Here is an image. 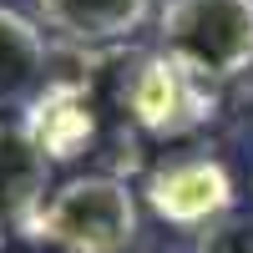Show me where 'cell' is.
Masks as SVG:
<instances>
[{"label":"cell","instance_id":"7","mask_svg":"<svg viewBox=\"0 0 253 253\" xmlns=\"http://www.w3.org/2000/svg\"><path fill=\"white\" fill-rule=\"evenodd\" d=\"M51 193V157L31 142L20 122H0V218L15 233L36 218Z\"/></svg>","mask_w":253,"mask_h":253},{"label":"cell","instance_id":"6","mask_svg":"<svg viewBox=\"0 0 253 253\" xmlns=\"http://www.w3.org/2000/svg\"><path fill=\"white\" fill-rule=\"evenodd\" d=\"M41 26L56 31L66 46L76 51H107L132 41L147 15H152V0H31Z\"/></svg>","mask_w":253,"mask_h":253},{"label":"cell","instance_id":"5","mask_svg":"<svg viewBox=\"0 0 253 253\" xmlns=\"http://www.w3.org/2000/svg\"><path fill=\"white\" fill-rule=\"evenodd\" d=\"M20 126L31 132V142L56 162H76L91 152L96 142V101H91V76H66L46 71L41 91L26 101Z\"/></svg>","mask_w":253,"mask_h":253},{"label":"cell","instance_id":"9","mask_svg":"<svg viewBox=\"0 0 253 253\" xmlns=\"http://www.w3.org/2000/svg\"><path fill=\"white\" fill-rule=\"evenodd\" d=\"M193 253H253V218L248 213H228L218 223H208L198 233Z\"/></svg>","mask_w":253,"mask_h":253},{"label":"cell","instance_id":"1","mask_svg":"<svg viewBox=\"0 0 253 253\" xmlns=\"http://www.w3.org/2000/svg\"><path fill=\"white\" fill-rule=\"evenodd\" d=\"M20 233L56 253H126L137 238V193L117 172L71 177L51 187Z\"/></svg>","mask_w":253,"mask_h":253},{"label":"cell","instance_id":"4","mask_svg":"<svg viewBox=\"0 0 253 253\" xmlns=\"http://www.w3.org/2000/svg\"><path fill=\"white\" fill-rule=\"evenodd\" d=\"M142 198L147 208L172 223V228H203L218 223L233 213V172L223 167V157H208V152H177V157H162L142 182Z\"/></svg>","mask_w":253,"mask_h":253},{"label":"cell","instance_id":"3","mask_svg":"<svg viewBox=\"0 0 253 253\" xmlns=\"http://www.w3.org/2000/svg\"><path fill=\"white\" fill-rule=\"evenodd\" d=\"M122 112L147 137L182 142L218 117V81L157 46L122 71Z\"/></svg>","mask_w":253,"mask_h":253},{"label":"cell","instance_id":"8","mask_svg":"<svg viewBox=\"0 0 253 253\" xmlns=\"http://www.w3.org/2000/svg\"><path fill=\"white\" fill-rule=\"evenodd\" d=\"M46 71H51L46 26L31 20L26 10H15V5H0V112L26 107L41 91Z\"/></svg>","mask_w":253,"mask_h":253},{"label":"cell","instance_id":"10","mask_svg":"<svg viewBox=\"0 0 253 253\" xmlns=\"http://www.w3.org/2000/svg\"><path fill=\"white\" fill-rule=\"evenodd\" d=\"M5 228H10V223H5V218H0V253H5Z\"/></svg>","mask_w":253,"mask_h":253},{"label":"cell","instance_id":"2","mask_svg":"<svg viewBox=\"0 0 253 253\" xmlns=\"http://www.w3.org/2000/svg\"><path fill=\"white\" fill-rule=\"evenodd\" d=\"M157 46L208 81L253 76V0H162Z\"/></svg>","mask_w":253,"mask_h":253}]
</instances>
